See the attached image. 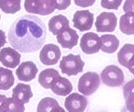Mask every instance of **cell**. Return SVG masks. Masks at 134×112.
<instances>
[{"mask_svg": "<svg viewBox=\"0 0 134 112\" xmlns=\"http://www.w3.org/2000/svg\"><path fill=\"white\" fill-rule=\"evenodd\" d=\"M85 66V62L82 60L79 54L74 55V54H68L63 56L60 62V68L62 73L64 75H76L79 73H82Z\"/></svg>", "mask_w": 134, "mask_h": 112, "instance_id": "7a4b0ae2", "label": "cell"}, {"mask_svg": "<svg viewBox=\"0 0 134 112\" xmlns=\"http://www.w3.org/2000/svg\"><path fill=\"white\" fill-rule=\"evenodd\" d=\"M78 34L75 30L66 28L57 35V41L63 48L73 49L78 42Z\"/></svg>", "mask_w": 134, "mask_h": 112, "instance_id": "4fadbf2b", "label": "cell"}, {"mask_svg": "<svg viewBox=\"0 0 134 112\" xmlns=\"http://www.w3.org/2000/svg\"><path fill=\"white\" fill-rule=\"evenodd\" d=\"M51 89L56 95L65 97V96L69 95L72 92V90H73V85H72V83L67 78L59 76L52 83V86H51Z\"/></svg>", "mask_w": 134, "mask_h": 112, "instance_id": "5bb4252c", "label": "cell"}, {"mask_svg": "<svg viewBox=\"0 0 134 112\" xmlns=\"http://www.w3.org/2000/svg\"><path fill=\"white\" fill-rule=\"evenodd\" d=\"M100 77L95 72H87L79 78L78 90L84 96H91L98 89Z\"/></svg>", "mask_w": 134, "mask_h": 112, "instance_id": "3957f363", "label": "cell"}, {"mask_svg": "<svg viewBox=\"0 0 134 112\" xmlns=\"http://www.w3.org/2000/svg\"><path fill=\"white\" fill-rule=\"evenodd\" d=\"M127 68H128L129 71H130V73L134 75V59L130 63V64H129V65H128V67H127Z\"/></svg>", "mask_w": 134, "mask_h": 112, "instance_id": "d6a6232c", "label": "cell"}, {"mask_svg": "<svg viewBox=\"0 0 134 112\" xmlns=\"http://www.w3.org/2000/svg\"><path fill=\"white\" fill-rule=\"evenodd\" d=\"M118 19L111 12H102L97 16L96 20V29L97 32H112L117 27Z\"/></svg>", "mask_w": 134, "mask_h": 112, "instance_id": "52a82bcc", "label": "cell"}, {"mask_svg": "<svg viewBox=\"0 0 134 112\" xmlns=\"http://www.w3.org/2000/svg\"><path fill=\"white\" fill-rule=\"evenodd\" d=\"M0 19H1V17H0Z\"/></svg>", "mask_w": 134, "mask_h": 112, "instance_id": "e575fe53", "label": "cell"}, {"mask_svg": "<svg viewBox=\"0 0 134 112\" xmlns=\"http://www.w3.org/2000/svg\"><path fill=\"white\" fill-rule=\"evenodd\" d=\"M25 107L24 104L18 101L13 97H8L5 105L3 112H24Z\"/></svg>", "mask_w": 134, "mask_h": 112, "instance_id": "cb8c5ba5", "label": "cell"}, {"mask_svg": "<svg viewBox=\"0 0 134 112\" xmlns=\"http://www.w3.org/2000/svg\"><path fill=\"white\" fill-rule=\"evenodd\" d=\"M88 101L85 96L73 93L66 97L64 107L68 112H84L87 107Z\"/></svg>", "mask_w": 134, "mask_h": 112, "instance_id": "9c48e42d", "label": "cell"}, {"mask_svg": "<svg viewBox=\"0 0 134 112\" xmlns=\"http://www.w3.org/2000/svg\"><path fill=\"white\" fill-rule=\"evenodd\" d=\"M104 85L110 87H117L124 82V74L122 70L116 65H108L102 71L100 75Z\"/></svg>", "mask_w": 134, "mask_h": 112, "instance_id": "5b68a950", "label": "cell"}, {"mask_svg": "<svg viewBox=\"0 0 134 112\" xmlns=\"http://www.w3.org/2000/svg\"><path fill=\"white\" fill-rule=\"evenodd\" d=\"M75 28L80 31L89 30L93 26L94 15L88 10H78L75 13L73 18Z\"/></svg>", "mask_w": 134, "mask_h": 112, "instance_id": "30bf717a", "label": "cell"}, {"mask_svg": "<svg viewBox=\"0 0 134 112\" xmlns=\"http://www.w3.org/2000/svg\"><path fill=\"white\" fill-rule=\"evenodd\" d=\"M52 112H66L64 109H63V108H61L60 106H58V107H56L55 108H54L53 110H52Z\"/></svg>", "mask_w": 134, "mask_h": 112, "instance_id": "836d02e7", "label": "cell"}, {"mask_svg": "<svg viewBox=\"0 0 134 112\" xmlns=\"http://www.w3.org/2000/svg\"><path fill=\"white\" fill-rule=\"evenodd\" d=\"M61 57L60 48L55 44H46L40 52V60L45 65H54Z\"/></svg>", "mask_w": 134, "mask_h": 112, "instance_id": "ba28073f", "label": "cell"}, {"mask_svg": "<svg viewBox=\"0 0 134 112\" xmlns=\"http://www.w3.org/2000/svg\"><path fill=\"white\" fill-rule=\"evenodd\" d=\"M46 27L40 18L32 15L19 17L8 30V41L16 51L23 53L37 52L46 40Z\"/></svg>", "mask_w": 134, "mask_h": 112, "instance_id": "6da1fadb", "label": "cell"}, {"mask_svg": "<svg viewBox=\"0 0 134 112\" xmlns=\"http://www.w3.org/2000/svg\"><path fill=\"white\" fill-rule=\"evenodd\" d=\"M55 4H56V8H57V9L63 10L70 6L71 1H70V0H57V1H55Z\"/></svg>", "mask_w": 134, "mask_h": 112, "instance_id": "83f0119b", "label": "cell"}, {"mask_svg": "<svg viewBox=\"0 0 134 112\" xmlns=\"http://www.w3.org/2000/svg\"><path fill=\"white\" fill-rule=\"evenodd\" d=\"M75 3L77 6H80V7H89L94 4L95 1L94 0H92V1H78V0H75Z\"/></svg>", "mask_w": 134, "mask_h": 112, "instance_id": "f546056e", "label": "cell"}, {"mask_svg": "<svg viewBox=\"0 0 134 112\" xmlns=\"http://www.w3.org/2000/svg\"><path fill=\"white\" fill-rule=\"evenodd\" d=\"M122 3L121 0H116V1H108V0H102L101 1V6L105 8L108 9H118L120 4Z\"/></svg>", "mask_w": 134, "mask_h": 112, "instance_id": "484cf974", "label": "cell"}, {"mask_svg": "<svg viewBox=\"0 0 134 112\" xmlns=\"http://www.w3.org/2000/svg\"><path fill=\"white\" fill-rule=\"evenodd\" d=\"M49 30L57 36L66 28H69V20L63 15H56L49 20Z\"/></svg>", "mask_w": 134, "mask_h": 112, "instance_id": "2e32d148", "label": "cell"}, {"mask_svg": "<svg viewBox=\"0 0 134 112\" xmlns=\"http://www.w3.org/2000/svg\"><path fill=\"white\" fill-rule=\"evenodd\" d=\"M7 100H8V97L6 96L0 95V112H3V110H4Z\"/></svg>", "mask_w": 134, "mask_h": 112, "instance_id": "4dcf8cb0", "label": "cell"}, {"mask_svg": "<svg viewBox=\"0 0 134 112\" xmlns=\"http://www.w3.org/2000/svg\"><path fill=\"white\" fill-rule=\"evenodd\" d=\"M123 96L125 99L130 96H134V79L127 82L123 86Z\"/></svg>", "mask_w": 134, "mask_h": 112, "instance_id": "d4e9b609", "label": "cell"}, {"mask_svg": "<svg viewBox=\"0 0 134 112\" xmlns=\"http://www.w3.org/2000/svg\"><path fill=\"white\" fill-rule=\"evenodd\" d=\"M15 82L12 71L0 67V90H8Z\"/></svg>", "mask_w": 134, "mask_h": 112, "instance_id": "44dd1931", "label": "cell"}, {"mask_svg": "<svg viewBox=\"0 0 134 112\" xmlns=\"http://www.w3.org/2000/svg\"><path fill=\"white\" fill-rule=\"evenodd\" d=\"M101 50L106 53H113L118 50L119 41L115 35L112 34H104L100 37Z\"/></svg>", "mask_w": 134, "mask_h": 112, "instance_id": "e0dca14e", "label": "cell"}, {"mask_svg": "<svg viewBox=\"0 0 134 112\" xmlns=\"http://www.w3.org/2000/svg\"><path fill=\"white\" fill-rule=\"evenodd\" d=\"M60 75L57 70L49 68V69H45L41 72V74L39 75V79L38 80H39L40 85L42 87H44L45 89H51L52 83Z\"/></svg>", "mask_w": 134, "mask_h": 112, "instance_id": "ac0fdd59", "label": "cell"}, {"mask_svg": "<svg viewBox=\"0 0 134 112\" xmlns=\"http://www.w3.org/2000/svg\"><path fill=\"white\" fill-rule=\"evenodd\" d=\"M80 48L86 54H94L101 48L100 37L94 32H87L81 38Z\"/></svg>", "mask_w": 134, "mask_h": 112, "instance_id": "8992f818", "label": "cell"}, {"mask_svg": "<svg viewBox=\"0 0 134 112\" xmlns=\"http://www.w3.org/2000/svg\"><path fill=\"white\" fill-rule=\"evenodd\" d=\"M24 7L29 13L39 14L41 16L50 15L56 9L55 0H26L24 2Z\"/></svg>", "mask_w": 134, "mask_h": 112, "instance_id": "277c9868", "label": "cell"}, {"mask_svg": "<svg viewBox=\"0 0 134 112\" xmlns=\"http://www.w3.org/2000/svg\"><path fill=\"white\" fill-rule=\"evenodd\" d=\"M6 43H7L6 34H5V32L3 30H0V49L2 48Z\"/></svg>", "mask_w": 134, "mask_h": 112, "instance_id": "1f68e13d", "label": "cell"}, {"mask_svg": "<svg viewBox=\"0 0 134 112\" xmlns=\"http://www.w3.org/2000/svg\"><path fill=\"white\" fill-rule=\"evenodd\" d=\"M58 106L59 103L56 99L52 97H45L41 99L38 104L37 112H52Z\"/></svg>", "mask_w": 134, "mask_h": 112, "instance_id": "603a6c76", "label": "cell"}, {"mask_svg": "<svg viewBox=\"0 0 134 112\" xmlns=\"http://www.w3.org/2000/svg\"><path fill=\"white\" fill-rule=\"evenodd\" d=\"M125 100H126V103H125L126 109L129 112H134V96L127 97Z\"/></svg>", "mask_w": 134, "mask_h": 112, "instance_id": "f1b7e54d", "label": "cell"}, {"mask_svg": "<svg viewBox=\"0 0 134 112\" xmlns=\"http://www.w3.org/2000/svg\"><path fill=\"white\" fill-rule=\"evenodd\" d=\"M123 10L126 13H134V0H127L125 1Z\"/></svg>", "mask_w": 134, "mask_h": 112, "instance_id": "4316f807", "label": "cell"}, {"mask_svg": "<svg viewBox=\"0 0 134 112\" xmlns=\"http://www.w3.org/2000/svg\"><path fill=\"white\" fill-rule=\"evenodd\" d=\"M19 0H0V8L7 14H15L20 10Z\"/></svg>", "mask_w": 134, "mask_h": 112, "instance_id": "7402d4cb", "label": "cell"}, {"mask_svg": "<svg viewBox=\"0 0 134 112\" xmlns=\"http://www.w3.org/2000/svg\"><path fill=\"white\" fill-rule=\"evenodd\" d=\"M134 59V44L127 43L119 50L118 53V61L124 67H128L129 64Z\"/></svg>", "mask_w": 134, "mask_h": 112, "instance_id": "d6986e66", "label": "cell"}, {"mask_svg": "<svg viewBox=\"0 0 134 112\" xmlns=\"http://www.w3.org/2000/svg\"><path fill=\"white\" fill-rule=\"evenodd\" d=\"M20 53L15 49L8 47L0 51V62L8 68H16L20 63Z\"/></svg>", "mask_w": 134, "mask_h": 112, "instance_id": "8fae6325", "label": "cell"}, {"mask_svg": "<svg viewBox=\"0 0 134 112\" xmlns=\"http://www.w3.org/2000/svg\"><path fill=\"white\" fill-rule=\"evenodd\" d=\"M38 74V67L36 64L31 61L24 62L20 64L19 68L16 71L18 78L20 81H25V82H30L33 80Z\"/></svg>", "mask_w": 134, "mask_h": 112, "instance_id": "7c38bea8", "label": "cell"}, {"mask_svg": "<svg viewBox=\"0 0 134 112\" xmlns=\"http://www.w3.org/2000/svg\"><path fill=\"white\" fill-rule=\"evenodd\" d=\"M32 96H33V94H32L30 86L21 84V83L18 84L12 91V97L17 99L18 101H19L22 104L29 103Z\"/></svg>", "mask_w": 134, "mask_h": 112, "instance_id": "9a60e30c", "label": "cell"}, {"mask_svg": "<svg viewBox=\"0 0 134 112\" xmlns=\"http://www.w3.org/2000/svg\"><path fill=\"white\" fill-rule=\"evenodd\" d=\"M119 30L126 35L134 34V13H125L119 19Z\"/></svg>", "mask_w": 134, "mask_h": 112, "instance_id": "ffe728a7", "label": "cell"}]
</instances>
